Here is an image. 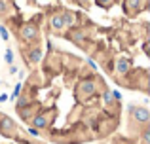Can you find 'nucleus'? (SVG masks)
Segmentation results:
<instances>
[{
	"instance_id": "obj_1",
	"label": "nucleus",
	"mask_w": 150,
	"mask_h": 144,
	"mask_svg": "<svg viewBox=\"0 0 150 144\" xmlns=\"http://www.w3.org/2000/svg\"><path fill=\"white\" fill-rule=\"evenodd\" d=\"M17 95V114L50 140L80 144L110 135L122 106L91 61L50 46Z\"/></svg>"
}]
</instances>
